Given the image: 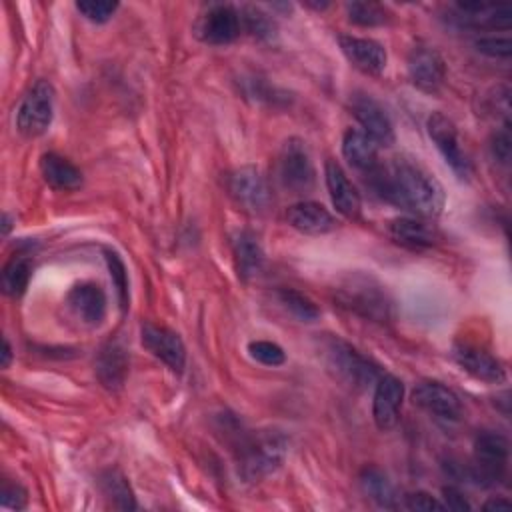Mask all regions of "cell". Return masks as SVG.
<instances>
[{"label": "cell", "instance_id": "obj_1", "mask_svg": "<svg viewBox=\"0 0 512 512\" xmlns=\"http://www.w3.org/2000/svg\"><path fill=\"white\" fill-rule=\"evenodd\" d=\"M376 194L420 218H434L442 212L446 194L442 184L424 166L410 158H394L390 164L376 166L372 172Z\"/></svg>", "mask_w": 512, "mask_h": 512}, {"label": "cell", "instance_id": "obj_2", "mask_svg": "<svg viewBox=\"0 0 512 512\" xmlns=\"http://www.w3.org/2000/svg\"><path fill=\"white\" fill-rule=\"evenodd\" d=\"M236 438V466L246 482H258L282 466L288 438L280 430H256Z\"/></svg>", "mask_w": 512, "mask_h": 512}, {"label": "cell", "instance_id": "obj_3", "mask_svg": "<svg viewBox=\"0 0 512 512\" xmlns=\"http://www.w3.org/2000/svg\"><path fill=\"white\" fill-rule=\"evenodd\" d=\"M322 356L334 378L354 390H364L382 376L380 366L372 358L342 338H328L322 346Z\"/></svg>", "mask_w": 512, "mask_h": 512}, {"label": "cell", "instance_id": "obj_4", "mask_svg": "<svg viewBox=\"0 0 512 512\" xmlns=\"http://www.w3.org/2000/svg\"><path fill=\"white\" fill-rule=\"evenodd\" d=\"M510 444L506 436L484 430L474 440V458L468 464V480L480 486H496L508 474Z\"/></svg>", "mask_w": 512, "mask_h": 512}, {"label": "cell", "instance_id": "obj_5", "mask_svg": "<svg viewBox=\"0 0 512 512\" xmlns=\"http://www.w3.org/2000/svg\"><path fill=\"white\" fill-rule=\"evenodd\" d=\"M336 298L344 308L378 322L388 320L392 312V300L388 292L370 276H348L336 288Z\"/></svg>", "mask_w": 512, "mask_h": 512}, {"label": "cell", "instance_id": "obj_6", "mask_svg": "<svg viewBox=\"0 0 512 512\" xmlns=\"http://www.w3.org/2000/svg\"><path fill=\"white\" fill-rule=\"evenodd\" d=\"M280 186L290 194H306L316 182V170L308 146L300 138H288L278 154L276 166Z\"/></svg>", "mask_w": 512, "mask_h": 512}, {"label": "cell", "instance_id": "obj_7", "mask_svg": "<svg viewBox=\"0 0 512 512\" xmlns=\"http://www.w3.org/2000/svg\"><path fill=\"white\" fill-rule=\"evenodd\" d=\"M54 116V88L46 80H38L22 98L16 110V128L26 138L44 134Z\"/></svg>", "mask_w": 512, "mask_h": 512}, {"label": "cell", "instance_id": "obj_8", "mask_svg": "<svg viewBox=\"0 0 512 512\" xmlns=\"http://www.w3.org/2000/svg\"><path fill=\"white\" fill-rule=\"evenodd\" d=\"M426 130L450 170L460 178L466 180L472 176V162L468 154L462 150L460 136L456 124L442 112H432L426 120Z\"/></svg>", "mask_w": 512, "mask_h": 512}, {"label": "cell", "instance_id": "obj_9", "mask_svg": "<svg viewBox=\"0 0 512 512\" xmlns=\"http://www.w3.org/2000/svg\"><path fill=\"white\" fill-rule=\"evenodd\" d=\"M242 32L240 12L230 4H212L194 24V34L200 42L224 46L234 42Z\"/></svg>", "mask_w": 512, "mask_h": 512}, {"label": "cell", "instance_id": "obj_10", "mask_svg": "<svg viewBox=\"0 0 512 512\" xmlns=\"http://www.w3.org/2000/svg\"><path fill=\"white\" fill-rule=\"evenodd\" d=\"M412 402L430 416L444 422H458L464 414L458 394L438 380H422L412 390Z\"/></svg>", "mask_w": 512, "mask_h": 512}, {"label": "cell", "instance_id": "obj_11", "mask_svg": "<svg viewBox=\"0 0 512 512\" xmlns=\"http://www.w3.org/2000/svg\"><path fill=\"white\" fill-rule=\"evenodd\" d=\"M406 66L410 82L422 92L434 94L446 80V62L434 46L416 44L408 54Z\"/></svg>", "mask_w": 512, "mask_h": 512}, {"label": "cell", "instance_id": "obj_12", "mask_svg": "<svg viewBox=\"0 0 512 512\" xmlns=\"http://www.w3.org/2000/svg\"><path fill=\"white\" fill-rule=\"evenodd\" d=\"M448 20L460 28L494 30L508 28L512 22V8L486 2H456L448 10Z\"/></svg>", "mask_w": 512, "mask_h": 512}, {"label": "cell", "instance_id": "obj_13", "mask_svg": "<svg viewBox=\"0 0 512 512\" xmlns=\"http://www.w3.org/2000/svg\"><path fill=\"white\" fill-rule=\"evenodd\" d=\"M140 340L142 346L160 362H164L172 372H182L184 364H186V348L182 338L166 328V326H158L152 322L142 324L140 328Z\"/></svg>", "mask_w": 512, "mask_h": 512}, {"label": "cell", "instance_id": "obj_14", "mask_svg": "<svg viewBox=\"0 0 512 512\" xmlns=\"http://www.w3.org/2000/svg\"><path fill=\"white\" fill-rule=\"evenodd\" d=\"M452 356H454L456 364L464 372L474 376L476 380H482V382H488V384H502V382H506V368H504V364L494 354H490L488 350H484L478 344L456 342L452 346Z\"/></svg>", "mask_w": 512, "mask_h": 512}, {"label": "cell", "instance_id": "obj_15", "mask_svg": "<svg viewBox=\"0 0 512 512\" xmlns=\"http://www.w3.org/2000/svg\"><path fill=\"white\" fill-rule=\"evenodd\" d=\"M350 110L352 116L362 126V132L368 134L378 146H390L394 144V126L386 110L376 102L370 94H352L350 98Z\"/></svg>", "mask_w": 512, "mask_h": 512}, {"label": "cell", "instance_id": "obj_16", "mask_svg": "<svg viewBox=\"0 0 512 512\" xmlns=\"http://www.w3.org/2000/svg\"><path fill=\"white\" fill-rule=\"evenodd\" d=\"M404 400V384L394 374H382L374 384L372 418L374 424L386 432L398 424L400 408Z\"/></svg>", "mask_w": 512, "mask_h": 512}, {"label": "cell", "instance_id": "obj_17", "mask_svg": "<svg viewBox=\"0 0 512 512\" xmlns=\"http://www.w3.org/2000/svg\"><path fill=\"white\" fill-rule=\"evenodd\" d=\"M228 190L232 198L248 210H264L270 202V190L266 178L256 166L236 168L228 176Z\"/></svg>", "mask_w": 512, "mask_h": 512}, {"label": "cell", "instance_id": "obj_18", "mask_svg": "<svg viewBox=\"0 0 512 512\" xmlns=\"http://www.w3.org/2000/svg\"><path fill=\"white\" fill-rule=\"evenodd\" d=\"M324 180L336 212H340L348 220H356L362 212V198L336 160H326Z\"/></svg>", "mask_w": 512, "mask_h": 512}, {"label": "cell", "instance_id": "obj_19", "mask_svg": "<svg viewBox=\"0 0 512 512\" xmlns=\"http://www.w3.org/2000/svg\"><path fill=\"white\" fill-rule=\"evenodd\" d=\"M342 54L348 58V62L358 68L364 74L376 76L386 68L388 54L384 46L372 38H360V36H350L342 34L338 38Z\"/></svg>", "mask_w": 512, "mask_h": 512}, {"label": "cell", "instance_id": "obj_20", "mask_svg": "<svg viewBox=\"0 0 512 512\" xmlns=\"http://www.w3.org/2000/svg\"><path fill=\"white\" fill-rule=\"evenodd\" d=\"M72 314L86 326H100L106 316V294L96 282H80L66 294Z\"/></svg>", "mask_w": 512, "mask_h": 512}, {"label": "cell", "instance_id": "obj_21", "mask_svg": "<svg viewBox=\"0 0 512 512\" xmlns=\"http://www.w3.org/2000/svg\"><path fill=\"white\" fill-rule=\"evenodd\" d=\"M286 220L294 230L308 236L328 234L338 224L336 218L320 202H312V200H302L288 206Z\"/></svg>", "mask_w": 512, "mask_h": 512}, {"label": "cell", "instance_id": "obj_22", "mask_svg": "<svg viewBox=\"0 0 512 512\" xmlns=\"http://www.w3.org/2000/svg\"><path fill=\"white\" fill-rule=\"evenodd\" d=\"M388 236L408 250H428L438 242V232L432 224L416 218L402 216L388 222Z\"/></svg>", "mask_w": 512, "mask_h": 512}, {"label": "cell", "instance_id": "obj_23", "mask_svg": "<svg viewBox=\"0 0 512 512\" xmlns=\"http://www.w3.org/2000/svg\"><path fill=\"white\" fill-rule=\"evenodd\" d=\"M378 144L364 134L362 130L348 128L342 136V156L346 162L360 170V172H372L380 162H378Z\"/></svg>", "mask_w": 512, "mask_h": 512}, {"label": "cell", "instance_id": "obj_24", "mask_svg": "<svg viewBox=\"0 0 512 512\" xmlns=\"http://www.w3.org/2000/svg\"><path fill=\"white\" fill-rule=\"evenodd\" d=\"M96 374H98V380L102 382V386H106L108 390L122 388V384L128 376V354H126V350L116 342L106 344L98 354Z\"/></svg>", "mask_w": 512, "mask_h": 512}, {"label": "cell", "instance_id": "obj_25", "mask_svg": "<svg viewBox=\"0 0 512 512\" xmlns=\"http://www.w3.org/2000/svg\"><path fill=\"white\" fill-rule=\"evenodd\" d=\"M232 248L240 278H254L264 264V252L256 234H252L250 230H238L232 238Z\"/></svg>", "mask_w": 512, "mask_h": 512}, {"label": "cell", "instance_id": "obj_26", "mask_svg": "<svg viewBox=\"0 0 512 512\" xmlns=\"http://www.w3.org/2000/svg\"><path fill=\"white\" fill-rule=\"evenodd\" d=\"M40 170L44 180L56 190H76L82 186V172L56 152L42 154Z\"/></svg>", "mask_w": 512, "mask_h": 512}, {"label": "cell", "instance_id": "obj_27", "mask_svg": "<svg viewBox=\"0 0 512 512\" xmlns=\"http://www.w3.org/2000/svg\"><path fill=\"white\" fill-rule=\"evenodd\" d=\"M360 488L362 492L380 508L394 510L398 508V494L392 480L378 468L366 466L360 472Z\"/></svg>", "mask_w": 512, "mask_h": 512}, {"label": "cell", "instance_id": "obj_28", "mask_svg": "<svg viewBox=\"0 0 512 512\" xmlns=\"http://www.w3.org/2000/svg\"><path fill=\"white\" fill-rule=\"evenodd\" d=\"M100 490L106 496V500L118 508V510H134L136 498L134 492L126 480V476L120 470H106L98 478Z\"/></svg>", "mask_w": 512, "mask_h": 512}, {"label": "cell", "instance_id": "obj_29", "mask_svg": "<svg viewBox=\"0 0 512 512\" xmlns=\"http://www.w3.org/2000/svg\"><path fill=\"white\" fill-rule=\"evenodd\" d=\"M32 276V260L28 256H12L2 270V290L18 298L26 292Z\"/></svg>", "mask_w": 512, "mask_h": 512}, {"label": "cell", "instance_id": "obj_30", "mask_svg": "<svg viewBox=\"0 0 512 512\" xmlns=\"http://www.w3.org/2000/svg\"><path fill=\"white\" fill-rule=\"evenodd\" d=\"M242 30L258 40H272L276 36V22L260 6H242L240 10Z\"/></svg>", "mask_w": 512, "mask_h": 512}, {"label": "cell", "instance_id": "obj_31", "mask_svg": "<svg viewBox=\"0 0 512 512\" xmlns=\"http://www.w3.org/2000/svg\"><path fill=\"white\" fill-rule=\"evenodd\" d=\"M280 304L300 322H314L320 316L318 306L314 304V300L310 296H306L304 292H298L294 288H280L276 292Z\"/></svg>", "mask_w": 512, "mask_h": 512}, {"label": "cell", "instance_id": "obj_32", "mask_svg": "<svg viewBox=\"0 0 512 512\" xmlns=\"http://www.w3.org/2000/svg\"><path fill=\"white\" fill-rule=\"evenodd\" d=\"M346 14L348 20L364 26V28H374V26H382L390 20L388 10L382 4L376 2H348L346 4Z\"/></svg>", "mask_w": 512, "mask_h": 512}, {"label": "cell", "instance_id": "obj_33", "mask_svg": "<svg viewBox=\"0 0 512 512\" xmlns=\"http://www.w3.org/2000/svg\"><path fill=\"white\" fill-rule=\"evenodd\" d=\"M248 354L256 362H260L264 366H272V368L282 366L286 362V352L282 350V346H278L276 342H270V340H252L248 344Z\"/></svg>", "mask_w": 512, "mask_h": 512}, {"label": "cell", "instance_id": "obj_34", "mask_svg": "<svg viewBox=\"0 0 512 512\" xmlns=\"http://www.w3.org/2000/svg\"><path fill=\"white\" fill-rule=\"evenodd\" d=\"M106 264H108L110 276L114 280L120 306L126 308L128 306V272H126V266L120 260V256L116 252H112V250H106Z\"/></svg>", "mask_w": 512, "mask_h": 512}, {"label": "cell", "instance_id": "obj_35", "mask_svg": "<svg viewBox=\"0 0 512 512\" xmlns=\"http://www.w3.org/2000/svg\"><path fill=\"white\" fill-rule=\"evenodd\" d=\"M476 50L488 58L508 60L512 54V42L508 36H482L474 42Z\"/></svg>", "mask_w": 512, "mask_h": 512}, {"label": "cell", "instance_id": "obj_36", "mask_svg": "<svg viewBox=\"0 0 512 512\" xmlns=\"http://www.w3.org/2000/svg\"><path fill=\"white\" fill-rule=\"evenodd\" d=\"M76 10L84 18H88L90 22L104 24L118 10V2H94V0H90V2H76Z\"/></svg>", "mask_w": 512, "mask_h": 512}, {"label": "cell", "instance_id": "obj_37", "mask_svg": "<svg viewBox=\"0 0 512 512\" xmlns=\"http://www.w3.org/2000/svg\"><path fill=\"white\" fill-rule=\"evenodd\" d=\"M490 152H492V158H494V160H498L500 164L508 166V162H510V154H512L510 120H506V122H504V126L492 134V140H490Z\"/></svg>", "mask_w": 512, "mask_h": 512}, {"label": "cell", "instance_id": "obj_38", "mask_svg": "<svg viewBox=\"0 0 512 512\" xmlns=\"http://www.w3.org/2000/svg\"><path fill=\"white\" fill-rule=\"evenodd\" d=\"M0 504L2 508H8V510H22L26 508V502H28V492L24 490L22 484L18 482H10V480H4L2 484V494H0Z\"/></svg>", "mask_w": 512, "mask_h": 512}, {"label": "cell", "instance_id": "obj_39", "mask_svg": "<svg viewBox=\"0 0 512 512\" xmlns=\"http://www.w3.org/2000/svg\"><path fill=\"white\" fill-rule=\"evenodd\" d=\"M404 506L408 510H416V512H440V510H446L444 502L436 500L432 494L424 492V490H416V492H408L404 496Z\"/></svg>", "mask_w": 512, "mask_h": 512}, {"label": "cell", "instance_id": "obj_40", "mask_svg": "<svg viewBox=\"0 0 512 512\" xmlns=\"http://www.w3.org/2000/svg\"><path fill=\"white\" fill-rule=\"evenodd\" d=\"M442 496H444V506L448 510H472V504L464 498V494L456 486H444Z\"/></svg>", "mask_w": 512, "mask_h": 512}, {"label": "cell", "instance_id": "obj_41", "mask_svg": "<svg viewBox=\"0 0 512 512\" xmlns=\"http://www.w3.org/2000/svg\"><path fill=\"white\" fill-rule=\"evenodd\" d=\"M512 504H510V500H506V498H502V496H496V498H490V500H486L484 504H482V508L484 510H508Z\"/></svg>", "mask_w": 512, "mask_h": 512}, {"label": "cell", "instance_id": "obj_42", "mask_svg": "<svg viewBox=\"0 0 512 512\" xmlns=\"http://www.w3.org/2000/svg\"><path fill=\"white\" fill-rule=\"evenodd\" d=\"M2 342H4V348H2V368H8L10 360H12V348H10L8 338H4Z\"/></svg>", "mask_w": 512, "mask_h": 512}, {"label": "cell", "instance_id": "obj_43", "mask_svg": "<svg viewBox=\"0 0 512 512\" xmlns=\"http://www.w3.org/2000/svg\"><path fill=\"white\" fill-rule=\"evenodd\" d=\"M2 222H4V234H6V232H8V230H10V222H8V214H4V220H2Z\"/></svg>", "mask_w": 512, "mask_h": 512}]
</instances>
